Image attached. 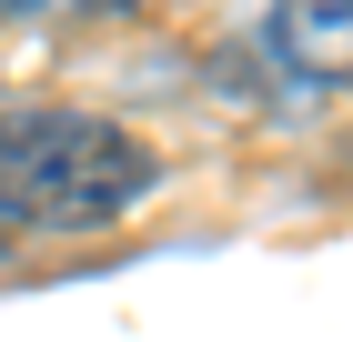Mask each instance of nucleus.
Here are the masks:
<instances>
[{
  "instance_id": "1",
  "label": "nucleus",
  "mask_w": 353,
  "mask_h": 342,
  "mask_svg": "<svg viewBox=\"0 0 353 342\" xmlns=\"http://www.w3.org/2000/svg\"><path fill=\"white\" fill-rule=\"evenodd\" d=\"M152 141L101 111H10L0 121V222L21 232H101L152 202Z\"/></svg>"
},
{
  "instance_id": "3",
  "label": "nucleus",
  "mask_w": 353,
  "mask_h": 342,
  "mask_svg": "<svg viewBox=\"0 0 353 342\" xmlns=\"http://www.w3.org/2000/svg\"><path fill=\"white\" fill-rule=\"evenodd\" d=\"M30 10H51V0H0V21H30Z\"/></svg>"
},
{
  "instance_id": "2",
  "label": "nucleus",
  "mask_w": 353,
  "mask_h": 342,
  "mask_svg": "<svg viewBox=\"0 0 353 342\" xmlns=\"http://www.w3.org/2000/svg\"><path fill=\"white\" fill-rule=\"evenodd\" d=\"M272 51L303 81H353V0H272Z\"/></svg>"
}]
</instances>
